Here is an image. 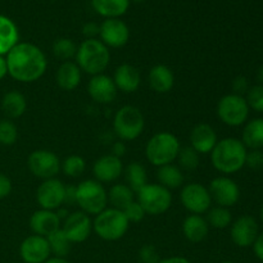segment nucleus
Masks as SVG:
<instances>
[{
	"label": "nucleus",
	"mask_w": 263,
	"mask_h": 263,
	"mask_svg": "<svg viewBox=\"0 0 263 263\" xmlns=\"http://www.w3.org/2000/svg\"><path fill=\"white\" fill-rule=\"evenodd\" d=\"M5 59L8 74L23 84L39 81L48 69L45 53L32 43H18Z\"/></svg>",
	"instance_id": "1"
},
{
	"label": "nucleus",
	"mask_w": 263,
	"mask_h": 263,
	"mask_svg": "<svg viewBox=\"0 0 263 263\" xmlns=\"http://www.w3.org/2000/svg\"><path fill=\"white\" fill-rule=\"evenodd\" d=\"M248 149L241 140L235 138H225L218 140L211 152L212 166L223 175H233L246 166Z\"/></svg>",
	"instance_id": "2"
},
{
	"label": "nucleus",
	"mask_w": 263,
	"mask_h": 263,
	"mask_svg": "<svg viewBox=\"0 0 263 263\" xmlns=\"http://www.w3.org/2000/svg\"><path fill=\"white\" fill-rule=\"evenodd\" d=\"M74 59L81 72L95 76L104 73L108 68L110 51L99 39H86L77 46Z\"/></svg>",
	"instance_id": "3"
},
{
	"label": "nucleus",
	"mask_w": 263,
	"mask_h": 263,
	"mask_svg": "<svg viewBox=\"0 0 263 263\" xmlns=\"http://www.w3.org/2000/svg\"><path fill=\"white\" fill-rule=\"evenodd\" d=\"M181 149L179 139L168 131H161L152 136L145 146L146 159L153 166L162 167L174 163Z\"/></svg>",
	"instance_id": "4"
},
{
	"label": "nucleus",
	"mask_w": 263,
	"mask_h": 263,
	"mask_svg": "<svg viewBox=\"0 0 263 263\" xmlns=\"http://www.w3.org/2000/svg\"><path fill=\"white\" fill-rule=\"evenodd\" d=\"M130 228L127 217L123 211L117 208H105L103 212L95 216L92 221V230L103 240L116 241L122 239Z\"/></svg>",
	"instance_id": "5"
},
{
	"label": "nucleus",
	"mask_w": 263,
	"mask_h": 263,
	"mask_svg": "<svg viewBox=\"0 0 263 263\" xmlns=\"http://www.w3.org/2000/svg\"><path fill=\"white\" fill-rule=\"evenodd\" d=\"M145 118L141 110L134 105H123L113 118V131L122 141L136 140L143 134Z\"/></svg>",
	"instance_id": "6"
},
{
	"label": "nucleus",
	"mask_w": 263,
	"mask_h": 263,
	"mask_svg": "<svg viewBox=\"0 0 263 263\" xmlns=\"http://www.w3.org/2000/svg\"><path fill=\"white\" fill-rule=\"evenodd\" d=\"M108 192L97 180H85L77 185V205L84 213L97 216L107 208Z\"/></svg>",
	"instance_id": "7"
},
{
	"label": "nucleus",
	"mask_w": 263,
	"mask_h": 263,
	"mask_svg": "<svg viewBox=\"0 0 263 263\" xmlns=\"http://www.w3.org/2000/svg\"><path fill=\"white\" fill-rule=\"evenodd\" d=\"M136 202L146 215L159 216L166 213L172 205L171 190L159 184H146L136 193Z\"/></svg>",
	"instance_id": "8"
},
{
	"label": "nucleus",
	"mask_w": 263,
	"mask_h": 263,
	"mask_svg": "<svg viewBox=\"0 0 263 263\" xmlns=\"http://www.w3.org/2000/svg\"><path fill=\"white\" fill-rule=\"evenodd\" d=\"M249 105L246 98L238 94H228L217 103V116L221 122L230 127L244 125L249 117Z\"/></svg>",
	"instance_id": "9"
},
{
	"label": "nucleus",
	"mask_w": 263,
	"mask_h": 263,
	"mask_svg": "<svg viewBox=\"0 0 263 263\" xmlns=\"http://www.w3.org/2000/svg\"><path fill=\"white\" fill-rule=\"evenodd\" d=\"M62 162L54 152L46 149H37L28 156L27 167L31 174L37 179H54L61 171Z\"/></svg>",
	"instance_id": "10"
},
{
	"label": "nucleus",
	"mask_w": 263,
	"mask_h": 263,
	"mask_svg": "<svg viewBox=\"0 0 263 263\" xmlns=\"http://www.w3.org/2000/svg\"><path fill=\"white\" fill-rule=\"evenodd\" d=\"M180 200L190 215H204L213 203L208 187L203 186L199 182L185 185L180 193Z\"/></svg>",
	"instance_id": "11"
},
{
	"label": "nucleus",
	"mask_w": 263,
	"mask_h": 263,
	"mask_svg": "<svg viewBox=\"0 0 263 263\" xmlns=\"http://www.w3.org/2000/svg\"><path fill=\"white\" fill-rule=\"evenodd\" d=\"M210 194L212 202L220 207L230 208L240 199V187L228 176H218L210 182Z\"/></svg>",
	"instance_id": "12"
},
{
	"label": "nucleus",
	"mask_w": 263,
	"mask_h": 263,
	"mask_svg": "<svg viewBox=\"0 0 263 263\" xmlns=\"http://www.w3.org/2000/svg\"><path fill=\"white\" fill-rule=\"evenodd\" d=\"M66 185L58 179L44 180L36 190V202L41 210L55 211L64 204Z\"/></svg>",
	"instance_id": "13"
},
{
	"label": "nucleus",
	"mask_w": 263,
	"mask_h": 263,
	"mask_svg": "<svg viewBox=\"0 0 263 263\" xmlns=\"http://www.w3.org/2000/svg\"><path fill=\"white\" fill-rule=\"evenodd\" d=\"M99 36L107 48L118 49L130 40V28L121 18H107L100 25Z\"/></svg>",
	"instance_id": "14"
},
{
	"label": "nucleus",
	"mask_w": 263,
	"mask_h": 263,
	"mask_svg": "<svg viewBox=\"0 0 263 263\" xmlns=\"http://www.w3.org/2000/svg\"><path fill=\"white\" fill-rule=\"evenodd\" d=\"M61 229L72 244L84 243L89 239L92 231V221L89 215L80 211V212L69 213L68 217L63 221Z\"/></svg>",
	"instance_id": "15"
},
{
	"label": "nucleus",
	"mask_w": 263,
	"mask_h": 263,
	"mask_svg": "<svg viewBox=\"0 0 263 263\" xmlns=\"http://www.w3.org/2000/svg\"><path fill=\"white\" fill-rule=\"evenodd\" d=\"M258 235V223H257L256 218L252 216H240L231 223V240L240 248H248V247L253 246Z\"/></svg>",
	"instance_id": "16"
},
{
	"label": "nucleus",
	"mask_w": 263,
	"mask_h": 263,
	"mask_svg": "<svg viewBox=\"0 0 263 263\" xmlns=\"http://www.w3.org/2000/svg\"><path fill=\"white\" fill-rule=\"evenodd\" d=\"M20 254L25 263H44L50 258L48 239L40 235H30L21 243Z\"/></svg>",
	"instance_id": "17"
},
{
	"label": "nucleus",
	"mask_w": 263,
	"mask_h": 263,
	"mask_svg": "<svg viewBox=\"0 0 263 263\" xmlns=\"http://www.w3.org/2000/svg\"><path fill=\"white\" fill-rule=\"evenodd\" d=\"M87 92L94 102L100 104H109L117 97V87L112 77L107 74H95L87 84Z\"/></svg>",
	"instance_id": "18"
},
{
	"label": "nucleus",
	"mask_w": 263,
	"mask_h": 263,
	"mask_svg": "<svg viewBox=\"0 0 263 263\" xmlns=\"http://www.w3.org/2000/svg\"><path fill=\"white\" fill-rule=\"evenodd\" d=\"M92 174H94L95 180L100 184L117 181L123 174L122 161L112 154H105L95 161L92 166Z\"/></svg>",
	"instance_id": "19"
},
{
	"label": "nucleus",
	"mask_w": 263,
	"mask_h": 263,
	"mask_svg": "<svg viewBox=\"0 0 263 263\" xmlns=\"http://www.w3.org/2000/svg\"><path fill=\"white\" fill-rule=\"evenodd\" d=\"M217 141L215 128L208 123H198L190 133V146L199 154H211Z\"/></svg>",
	"instance_id": "20"
},
{
	"label": "nucleus",
	"mask_w": 263,
	"mask_h": 263,
	"mask_svg": "<svg viewBox=\"0 0 263 263\" xmlns=\"http://www.w3.org/2000/svg\"><path fill=\"white\" fill-rule=\"evenodd\" d=\"M30 228L35 235H40L46 238L54 231L62 228V221L57 216L55 211L39 210L32 213L30 218Z\"/></svg>",
	"instance_id": "21"
},
{
	"label": "nucleus",
	"mask_w": 263,
	"mask_h": 263,
	"mask_svg": "<svg viewBox=\"0 0 263 263\" xmlns=\"http://www.w3.org/2000/svg\"><path fill=\"white\" fill-rule=\"evenodd\" d=\"M116 87L125 94L138 91L141 84V76L139 69L135 66L128 63H123L117 67L113 76Z\"/></svg>",
	"instance_id": "22"
},
{
	"label": "nucleus",
	"mask_w": 263,
	"mask_h": 263,
	"mask_svg": "<svg viewBox=\"0 0 263 263\" xmlns=\"http://www.w3.org/2000/svg\"><path fill=\"white\" fill-rule=\"evenodd\" d=\"M148 81L151 89L157 94H167L175 86V74L166 64H157L149 71Z\"/></svg>",
	"instance_id": "23"
},
{
	"label": "nucleus",
	"mask_w": 263,
	"mask_h": 263,
	"mask_svg": "<svg viewBox=\"0 0 263 263\" xmlns=\"http://www.w3.org/2000/svg\"><path fill=\"white\" fill-rule=\"evenodd\" d=\"M82 72L76 62H63L57 69L55 81L58 86L64 91H73L81 82Z\"/></svg>",
	"instance_id": "24"
},
{
	"label": "nucleus",
	"mask_w": 263,
	"mask_h": 263,
	"mask_svg": "<svg viewBox=\"0 0 263 263\" xmlns=\"http://www.w3.org/2000/svg\"><path fill=\"white\" fill-rule=\"evenodd\" d=\"M210 225L202 215H189L182 222V234L190 243H200L208 236Z\"/></svg>",
	"instance_id": "25"
},
{
	"label": "nucleus",
	"mask_w": 263,
	"mask_h": 263,
	"mask_svg": "<svg viewBox=\"0 0 263 263\" xmlns=\"http://www.w3.org/2000/svg\"><path fill=\"white\" fill-rule=\"evenodd\" d=\"M20 43L17 25L7 15L0 14V55H7Z\"/></svg>",
	"instance_id": "26"
},
{
	"label": "nucleus",
	"mask_w": 263,
	"mask_h": 263,
	"mask_svg": "<svg viewBox=\"0 0 263 263\" xmlns=\"http://www.w3.org/2000/svg\"><path fill=\"white\" fill-rule=\"evenodd\" d=\"M2 109L9 118H20L25 115L27 109V100L22 92L17 90H10L3 97Z\"/></svg>",
	"instance_id": "27"
},
{
	"label": "nucleus",
	"mask_w": 263,
	"mask_h": 263,
	"mask_svg": "<svg viewBox=\"0 0 263 263\" xmlns=\"http://www.w3.org/2000/svg\"><path fill=\"white\" fill-rule=\"evenodd\" d=\"M130 0H91L95 12L102 17L121 18L130 7Z\"/></svg>",
	"instance_id": "28"
},
{
	"label": "nucleus",
	"mask_w": 263,
	"mask_h": 263,
	"mask_svg": "<svg viewBox=\"0 0 263 263\" xmlns=\"http://www.w3.org/2000/svg\"><path fill=\"white\" fill-rule=\"evenodd\" d=\"M241 143L251 151L263 148V118H254L246 123L241 134Z\"/></svg>",
	"instance_id": "29"
},
{
	"label": "nucleus",
	"mask_w": 263,
	"mask_h": 263,
	"mask_svg": "<svg viewBox=\"0 0 263 263\" xmlns=\"http://www.w3.org/2000/svg\"><path fill=\"white\" fill-rule=\"evenodd\" d=\"M157 179H158L159 185H162V186H164L168 190L179 189L184 184V174H182V170L174 163L158 167Z\"/></svg>",
	"instance_id": "30"
},
{
	"label": "nucleus",
	"mask_w": 263,
	"mask_h": 263,
	"mask_svg": "<svg viewBox=\"0 0 263 263\" xmlns=\"http://www.w3.org/2000/svg\"><path fill=\"white\" fill-rule=\"evenodd\" d=\"M123 174H125L126 185H128L135 194L148 184V174L145 167L139 162H131L130 164H127L123 170Z\"/></svg>",
	"instance_id": "31"
},
{
	"label": "nucleus",
	"mask_w": 263,
	"mask_h": 263,
	"mask_svg": "<svg viewBox=\"0 0 263 263\" xmlns=\"http://www.w3.org/2000/svg\"><path fill=\"white\" fill-rule=\"evenodd\" d=\"M134 200H135V193L126 184H115L108 192V203H110L112 207L117 210L123 211Z\"/></svg>",
	"instance_id": "32"
},
{
	"label": "nucleus",
	"mask_w": 263,
	"mask_h": 263,
	"mask_svg": "<svg viewBox=\"0 0 263 263\" xmlns=\"http://www.w3.org/2000/svg\"><path fill=\"white\" fill-rule=\"evenodd\" d=\"M205 220H207L208 225L212 226L213 229L222 230V229L231 226V223H233V215H231L229 208L216 205V207H211L208 210Z\"/></svg>",
	"instance_id": "33"
},
{
	"label": "nucleus",
	"mask_w": 263,
	"mask_h": 263,
	"mask_svg": "<svg viewBox=\"0 0 263 263\" xmlns=\"http://www.w3.org/2000/svg\"><path fill=\"white\" fill-rule=\"evenodd\" d=\"M46 239H48L49 247H50V252L54 256L59 257V258H64L66 256H68V253L71 252L72 243L68 240L62 229L54 231L53 234L46 236Z\"/></svg>",
	"instance_id": "34"
},
{
	"label": "nucleus",
	"mask_w": 263,
	"mask_h": 263,
	"mask_svg": "<svg viewBox=\"0 0 263 263\" xmlns=\"http://www.w3.org/2000/svg\"><path fill=\"white\" fill-rule=\"evenodd\" d=\"M76 51L77 45L68 37H59L53 44V54L63 62H68L69 59L74 58Z\"/></svg>",
	"instance_id": "35"
},
{
	"label": "nucleus",
	"mask_w": 263,
	"mask_h": 263,
	"mask_svg": "<svg viewBox=\"0 0 263 263\" xmlns=\"http://www.w3.org/2000/svg\"><path fill=\"white\" fill-rule=\"evenodd\" d=\"M61 170L63 171V174L68 177H80L86 170V162L82 158L81 156H69L62 162Z\"/></svg>",
	"instance_id": "36"
},
{
	"label": "nucleus",
	"mask_w": 263,
	"mask_h": 263,
	"mask_svg": "<svg viewBox=\"0 0 263 263\" xmlns=\"http://www.w3.org/2000/svg\"><path fill=\"white\" fill-rule=\"evenodd\" d=\"M176 159L179 162L180 168L185 171H194L198 168L200 162L199 153H197L192 146H185L180 149Z\"/></svg>",
	"instance_id": "37"
},
{
	"label": "nucleus",
	"mask_w": 263,
	"mask_h": 263,
	"mask_svg": "<svg viewBox=\"0 0 263 263\" xmlns=\"http://www.w3.org/2000/svg\"><path fill=\"white\" fill-rule=\"evenodd\" d=\"M18 139V128L10 120H0V144L13 145Z\"/></svg>",
	"instance_id": "38"
},
{
	"label": "nucleus",
	"mask_w": 263,
	"mask_h": 263,
	"mask_svg": "<svg viewBox=\"0 0 263 263\" xmlns=\"http://www.w3.org/2000/svg\"><path fill=\"white\" fill-rule=\"evenodd\" d=\"M246 100L249 105V109L263 113V85L249 87Z\"/></svg>",
	"instance_id": "39"
},
{
	"label": "nucleus",
	"mask_w": 263,
	"mask_h": 263,
	"mask_svg": "<svg viewBox=\"0 0 263 263\" xmlns=\"http://www.w3.org/2000/svg\"><path fill=\"white\" fill-rule=\"evenodd\" d=\"M123 213H125V216L127 217L128 222L130 223L140 222V221L144 220V217H145L146 215V213L144 212L143 208H141V205L139 204L136 200H134L133 203H130V204L123 210Z\"/></svg>",
	"instance_id": "40"
},
{
	"label": "nucleus",
	"mask_w": 263,
	"mask_h": 263,
	"mask_svg": "<svg viewBox=\"0 0 263 263\" xmlns=\"http://www.w3.org/2000/svg\"><path fill=\"white\" fill-rule=\"evenodd\" d=\"M139 258L143 263H159V254L158 251L152 244H145L139 251Z\"/></svg>",
	"instance_id": "41"
},
{
	"label": "nucleus",
	"mask_w": 263,
	"mask_h": 263,
	"mask_svg": "<svg viewBox=\"0 0 263 263\" xmlns=\"http://www.w3.org/2000/svg\"><path fill=\"white\" fill-rule=\"evenodd\" d=\"M246 166H248L252 170H258L263 168V152L262 149H256V151H251L247 153L246 158Z\"/></svg>",
	"instance_id": "42"
},
{
	"label": "nucleus",
	"mask_w": 263,
	"mask_h": 263,
	"mask_svg": "<svg viewBox=\"0 0 263 263\" xmlns=\"http://www.w3.org/2000/svg\"><path fill=\"white\" fill-rule=\"evenodd\" d=\"M233 90L234 94H238L243 97V94H247L249 90V84L247 77L238 76L233 80Z\"/></svg>",
	"instance_id": "43"
},
{
	"label": "nucleus",
	"mask_w": 263,
	"mask_h": 263,
	"mask_svg": "<svg viewBox=\"0 0 263 263\" xmlns=\"http://www.w3.org/2000/svg\"><path fill=\"white\" fill-rule=\"evenodd\" d=\"M100 32V25L95 22H87L85 23L84 27H82V33L86 39H97V36H99Z\"/></svg>",
	"instance_id": "44"
},
{
	"label": "nucleus",
	"mask_w": 263,
	"mask_h": 263,
	"mask_svg": "<svg viewBox=\"0 0 263 263\" xmlns=\"http://www.w3.org/2000/svg\"><path fill=\"white\" fill-rule=\"evenodd\" d=\"M12 192V181L4 174H0V199H4Z\"/></svg>",
	"instance_id": "45"
},
{
	"label": "nucleus",
	"mask_w": 263,
	"mask_h": 263,
	"mask_svg": "<svg viewBox=\"0 0 263 263\" xmlns=\"http://www.w3.org/2000/svg\"><path fill=\"white\" fill-rule=\"evenodd\" d=\"M64 204L77 205V186L69 185L64 190Z\"/></svg>",
	"instance_id": "46"
},
{
	"label": "nucleus",
	"mask_w": 263,
	"mask_h": 263,
	"mask_svg": "<svg viewBox=\"0 0 263 263\" xmlns=\"http://www.w3.org/2000/svg\"><path fill=\"white\" fill-rule=\"evenodd\" d=\"M126 152H127L126 144L123 143L122 140H118V141H116V143H113L112 153L110 154L115 157H118V158H122V157L126 154Z\"/></svg>",
	"instance_id": "47"
},
{
	"label": "nucleus",
	"mask_w": 263,
	"mask_h": 263,
	"mask_svg": "<svg viewBox=\"0 0 263 263\" xmlns=\"http://www.w3.org/2000/svg\"><path fill=\"white\" fill-rule=\"evenodd\" d=\"M252 247H253L254 254L257 256V258L263 261V233L259 234L258 238L256 239V241H254V244Z\"/></svg>",
	"instance_id": "48"
},
{
	"label": "nucleus",
	"mask_w": 263,
	"mask_h": 263,
	"mask_svg": "<svg viewBox=\"0 0 263 263\" xmlns=\"http://www.w3.org/2000/svg\"><path fill=\"white\" fill-rule=\"evenodd\" d=\"M159 263H190L189 259H186L185 257H170V258H164L162 261H159Z\"/></svg>",
	"instance_id": "49"
},
{
	"label": "nucleus",
	"mask_w": 263,
	"mask_h": 263,
	"mask_svg": "<svg viewBox=\"0 0 263 263\" xmlns=\"http://www.w3.org/2000/svg\"><path fill=\"white\" fill-rule=\"evenodd\" d=\"M7 74H8L7 59H5L3 55H0V80L4 79V77L7 76Z\"/></svg>",
	"instance_id": "50"
},
{
	"label": "nucleus",
	"mask_w": 263,
	"mask_h": 263,
	"mask_svg": "<svg viewBox=\"0 0 263 263\" xmlns=\"http://www.w3.org/2000/svg\"><path fill=\"white\" fill-rule=\"evenodd\" d=\"M55 213H57V216H58L59 220H61V221H64L69 216L68 210H67V208H62V207L58 208Z\"/></svg>",
	"instance_id": "51"
},
{
	"label": "nucleus",
	"mask_w": 263,
	"mask_h": 263,
	"mask_svg": "<svg viewBox=\"0 0 263 263\" xmlns=\"http://www.w3.org/2000/svg\"><path fill=\"white\" fill-rule=\"evenodd\" d=\"M44 263H69L66 258H59V257H53V258H49L48 261Z\"/></svg>",
	"instance_id": "52"
},
{
	"label": "nucleus",
	"mask_w": 263,
	"mask_h": 263,
	"mask_svg": "<svg viewBox=\"0 0 263 263\" xmlns=\"http://www.w3.org/2000/svg\"><path fill=\"white\" fill-rule=\"evenodd\" d=\"M258 80L262 82L261 85H263V66L258 69Z\"/></svg>",
	"instance_id": "53"
},
{
	"label": "nucleus",
	"mask_w": 263,
	"mask_h": 263,
	"mask_svg": "<svg viewBox=\"0 0 263 263\" xmlns=\"http://www.w3.org/2000/svg\"><path fill=\"white\" fill-rule=\"evenodd\" d=\"M130 2H134V3H143V2H145V0H130Z\"/></svg>",
	"instance_id": "54"
},
{
	"label": "nucleus",
	"mask_w": 263,
	"mask_h": 263,
	"mask_svg": "<svg viewBox=\"0 0 263 263\" xmlns=\"http://www.w3.org/2000/svg\"><path fill=\"white\" fill-rule=\"evenodd\" d=\"M261 221H262V223H263V205H262V208H261Z\"/></svg>",
	"instance_id": "55"
},
{
	"label": "nucleus",
	"mask_w": 263,
	"mask_h": 263,
	"mask_svg": "<svg viewBox=\"0 0 263 263\" xmlns=\"http://www.w3.org/2000/svg\"><path fill=\"white\" fill-rule=\"evenodd\" d=\"M221 263H234V262H231V261H223V262H221Z\"/></svg>",
	"instance_id": "56"
}]
</instances>
